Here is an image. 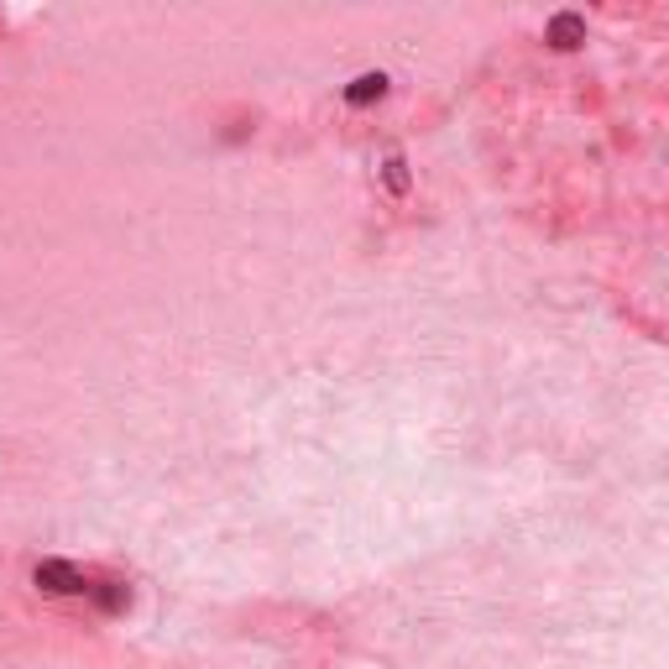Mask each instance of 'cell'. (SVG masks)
<instances>
[{
	"mask_svg": "<svg viewBox=\"0 0 669 669\" xmlns=\"http://www.w3.org/2000/svg\"><path fill=\"white\" fill-rule=\"evenodd\" d=\"M387 95V74L382 68H372V74H356L351 84H345V105H372Z\"/></svg>",
	"mask_w": 669,
	"mask_h": 669,
	"instance_id": "cell-3",
	"label": "cell"
},
{
	"mask_svg": "<svg viewBox=\"0 0 669 669\" xmlns=\"http://www.w3.org/2000/svg\"><path fill=\"white\" fill-rule=\"evenodd\" d=\"M544 42L549 48H560V53H575L586 42V16H575V11H560V16H549V27H544Z\"/></svg>",
	"mask_w": 669,
	"mask_h": 669,
	"instance_id": "cell-2",
	"label": "cell"
},
{
	"mask_svg": "<svg viewBox=\"0 0 669 669\" xmlns=\"http://www.w3.org/2000/svg\"><path fill=\"white\" fill-rule=\"evenodd\" d=\"M32 586L42 596H89V581L74 560H37L32 565Z\"/></svg>",
	"mask_w": 669,
	"mask_h": 669,
	"instance_id": "cell-1",
	"label": "cell"
},
{
	"mask_svg": "<svg viewBox=\"0 0 669 669\" xmlns=\"http://www.w3.org/2000/svg\"><path fill=\"white\" fill-rule=\"evenodd\" d=\"M89 602H95L100 612H126L131 591H126L121 581H100V586H89Z\"/></svg>",
	"mask_w": 669,
	"mask_h": 669,
	"instance_id": "cell-4",
	"label": "cell"
},
{
	"mask_svg": "<svg viewBox=\"0 0 669 669\" xmlns=\"http://www.w3.org/2000/svg\"><path fill=\"white\" fill-rule=\"evenodd\" d=\"M382 178H387V189H392V194H398V199L408 194V163H403V157H398V152H392V157H387V163H382Z\"/></svg>",
	"mask_w": 669,
	"mask_h": 669,
	"instance_id": "cell-5",
	"label": "cell"
}]
</instances>
